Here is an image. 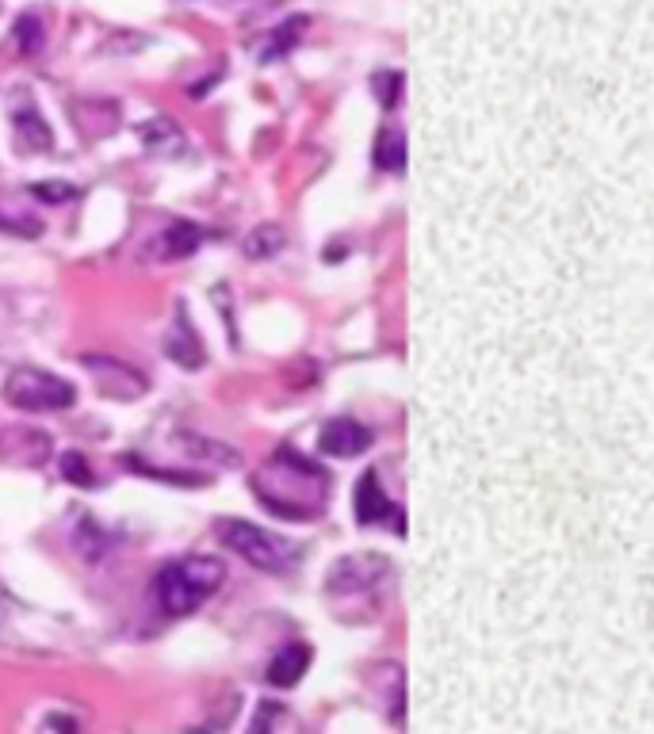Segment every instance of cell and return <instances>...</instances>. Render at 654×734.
Wrapping results in <instances>:
<instances>
[{"label":"cell","mask_w":654,"mask_h":734,"mask_svg":"<svg viewBox=\"0 0 654 734\" xmlns=\"http://www.w3.org/2000/svg\"><path fill=\"white\" fill-rule=\"evenodd\" d=\"M326 471L318 463H310L295 448H280L253 475V494L280 517L310 520L322 513L326 505Z\"/></svg>","instance_id":"6da1fadb"},{"label":"cell","mask_w":654,"mask_h":734,"mask_svg":"<svg viewBox=\"0 0 654 734\" xmlns=\"http://www.w3.org/2000/svg\"><path fill=\"white\" fill-rule=\"evenodd\" d=\"M226 582V562L211 555L169 562L153 578V605L165 616H192L207 597H215L218 585Z\"/></svg>","instance_id":"7a4b0ae2"},{"label":"cell","mask_w":654,"mask_h":734,"mask_svg":"<svg viewBox=\"0 0 654 734\" xmlns=\"http://www.w3.org/2000/svg\"><path fill=\"white\" fill-rule=\"evenodd\" d=\"M4 402L23 413H58L77 406V387L43 367H16L4 379Z\"/></svg>","instance_id":"3957f363"},{"label":"cell","mask_w":654,"mask_h":734,"mask_svg":"<svg viewBox=\"0 0 654 734\" xmlns=\"http://www.w3.org/2000/svg\"><path fill=\"white\" fill-rule=\"evenodd\" d=\"M218 540L226 543L230 551H238L249 566L268 570V574H284L287 566L299 559V551L287 540H280L276 532H268L261 524H249V520H238V517L218 524Z\"/></svg>","instance_id":"277c9868"},{"label":"cell","mask_w":654,"mask_h":734,"mask_svg":"<svg viewBox=\"0 0 654 734\" xmlns=\"http://www.w3.org/2000/svg\"><path fill=\"white\" fill-rule=\"evenodd\" d=\"M81 364L88 367V375L96 379V387L104 398H115V402H134L150 390V379L138 371V367L123 364L115 356H85Z\"/></svg>","instance_id":"5b68a950"},{"label":"cell","mask_w":654,"mask_h":734,"mask_svg":"<svg viewBox=\"0 0 654 734\" xmlns=\"http://www.w3.org/2000/svg\"><path fill=\"white\" fill-rule=\"evenodd\" d=\"M391 570V562L383 555H341L329 566L326 585L329 593H364Z\"/></svg>","instance_id":"8992f818"},{"label":"cell","mask_w":654,"mask_h":734,"mask_svg":"<svg viewBox=\"0 0 654 734\" xmlns=\"http://www.w3.org/2000/svg\"><path fill=\"white\" fill-rule=\"evenodd\" d=\"M356 520L368 528V524H383L391 520L394 536H406V524H402V509L394 505L391 497L383 494V482L375 471H364L356 482Z\"/></svg>","instance_id":"52a82bcc"},{"label":"cell","mask_w":654,"mask_h":734,"mask_svg":"<svg viewBox=\"0 0 654 734\" xmlns=\"http://www.w3.org/2000/svg\"><path fill=\"white\" fill-rule=\"evenodd\" d=\"M371 429H364L360 421H352V417H337V421H329L322 436H318V452L329 455V459H356V455H364L371 448Z\"/></svg>","instance_id":"ba28073f"},{"label":"cell","mask_w":654,"mask_h":734,"mask_svg":"<svg viewBox=\"0 0 654 734\" xmlns=\"http://www.w3.org/2000/svg\"><path fill=\"white\" fill-rule=\"evenodd\" d=\"M161 348H165V356H169L173 364L184 367V371H196V367L207 364V348H203V341H199V333L192 329V322H188L184 310H176L173 314V325H169Z\"/></svg>","instance_id":"9c48e42d"},{"label":"cell","mask_w":654,"mask_h":734,"mask_svg":"<svg viewBox=\"0 0 654 734\" xmlns=\"http://www.w3.org/2000/svg\"><path fill=\"white\" fill-rule=\"evenodd\" d=\"M306 27H310V16H287L284 23H276L272 31H264L261 43L253 46V58L261 65H276L284 62L295 46L303 43Z\"/></svg>","instance_id":"30bf717a"},{"label":"cell","mask_w":654,"mask_h":734,"mask_svg":"<svg viewBox=\"0 0 654 734\" xmlns=\"http://www.w3.org/2000/svg\"><path fill=\"white\" fill-rule=\"evenodd\" d=\"M199 241H203V230H199L196 222H184V218H176V222H169L157 238L150 241V257L153 260H184L192 257V253H199Z\"/></svg>","instance_id":"8fae6325"},{"label":"cell","mask_w":654,"mask_h":734,"mask_svg":"<svg viewBox=\"0 0 654 734\" xmlns=\"http://www.w3.org/2000/svg\"><path fill=\"white\" fill-rule=\"evenodd\" d=\"M310 670V647L306 643H287L272 654V662H268V673H264V681L272 685V689H291V685H299L303 681V673Z\"/></svg>","instance_id":"7c38bea8"},{"label":"cell","mask_w":654,"mask_h":734,"mask_svg":"<svg viewBox=\"0 0 654 734\" xmlns=\"http://www.w3.org/2000/svg\"><path fill=\"white\" fill-rule=\"evenodd\" d=\"M12 130H16V142L27 153H43L54 146V130L46 127L43 111L35 104H20V111L12 115Z\"/></svg>","instance_id":"4fadbf2b"},{"label":"cell","mask_w":654,"mask_h":734,"mask_svg":"<svg viewBox=\"0 0 654 734\" xmlns=\"http://www.w3.org/2000/svg\"><path fill=\"white\" fill-rule=\"evenodd\" d=\"M138 138H142V146L150 153H157V157H180V153L188 150V138H184V130L176 127L173 119H150V123H142V130H138Z\"/></svg>","instance_id":"5bb4252c"},{"label":"cell","mask_w":654,"mask_h":734,"mask_svg":"<svg viewBox=\"0 0 654 734\" xmlns=\"http://www.w3.org/2000/svg\"><path fill=\"white\" fill-rule=\"evenodd\" d=\"M0 440H8V452H0L4 459H23V463H39L46 452H50V436L39 429H4L0 432Z\"/></svg>","instance_id":"9a60e30c"},{"label":"cell","mask_w":654,"mask_h":734,"mask_svg":"<svg viewBox=\"0 0 654 734\" xmlns=\"http://www.w3.org/2000/svg\"><path fill=\"white\" fill-rule=\"evenodd\" d=\"M375 169H383V173H402L406 169V134L398 127H383L379 130V138H375Z\"/></svg>","instance_id":"2e32d148"},{"label":"cell","mask_w":654,"mask_h":734,"mask_svg":"<svg viewBox=\"0 0 654 734\" xmlns=\"http://www.w3.org/2000/svg\"><path fill=\"white\" fill-rule=\"evenodd\" d=\"M287 245V234L280 230V226H272V222H264V226H257V230H249L245 234V241H241V253L249 260H272L280 257Z\"/></svg>","instance_id":"e0dca14e"},{"label":"cell","mask_w":654,"mask_h":734,"mask_svg":"<svg viewBox=\"0 0 654 734\" xmlns=\"http://www.w3.org/2000/svg\"><path fill=\"white\" fill-rule=\"evenodd\" d=\"M12 39H16V50H20L23 58H35L46 43V27L43 20L35 16V12H23L20 20H16V31H12Z\"/></svg>","instance_id":"ac0fdd59"},{"label":"cell","mask_w":654,"mask_h":734,"mask_svg":"<svg viewBox=\"0 0 654 734\" xmlns=\"http://www.w3.org/2000/svg\"><path fill=\"white\" fill-rule=\"evenodd\" d=\"M371 88H375L379 108L394 111L398 104H402V88H406V81H402V73H398V69H379V73L371 77Z\"/></svg>","instance_id":"d6986e66"},{"label":"cell","mask_w":654,"mask_h":734,"mask_svg":"<svg viewBox=\"0 0 654 734\" xmlns=\"http://www.w3.org/2000/svg\"><path fill=\"white\" fill-rule=\"evenodd\" d=\"M0 230L4 234H16V238H39L43 234V222L31 215V211H0Z\"/></svg>","instance_id":"ffe728a7"},{"label":"cell","mask_w":654,"mask_h":734,"mask_svg":"<svg viewBox=\"0 0 654 734\" xmlns=\"http://www.w3.org/2000/svg\"><path fill=\"white\" fill-rule=\"evenodd\" d=\"M27 195H35V199H43V203H66V199L77 195V188L66 184V180H39V184L27 188Z\"/></svg>","instance_id":"44dd1931"},{"label":"cell","mask_w":654,"mask_h":734,"mask_svg":"<svg viewBox=\"0 0 654 734\" xmlns=\"http://www.w3.org/2000/svg\"><path fill=\"white\" fill-rule=\"evenodd\" d=\"M62 475L73 482V486H92V467L81 452H66L62 455Z\"/></svg>","instance_id":"7402d4cb"},{"label":"cell","mask_w":654,"mask_h":734,"mask_svg":"<svg viewBox=\"0 0 654 734\" xmlns=\"http://www.w3.org/2000/svg\"><path fill=\"white\" fill-rule=\"evenodd\" d=\"M268 715H272V708H268L264 715H257V719L249 723V731H245V734H272V731H268Z\"/></svg>","instance_id":"603a6c76"},{"label":"cell","mask_w":654,"mask_h":734,"mask_svg":"<svg viewBox=\"0 0 654 734\" xmlns=\"http://www.w3.org/2000/svg\"><path fill=\"white\" fill-rule=\"evenodd\" d=\"M188 734H215V731H207V727H199V731H188Z\"/></svg>","instance_id":"cb8c5ba5"}]
</instances>
